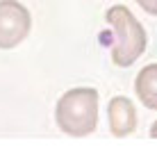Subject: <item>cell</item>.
<instances>
[{"instance_id":"277c9868","label":"cell","mask_w":157,"mask_h":157,"mask_svg":"<svg viewBox=\"0 0 157 157\" xmlns=\"http://www.w3.org/2000/svg\"><path fill=\"white\" fill-rule=\"evenodd\" d=\"M109 132L114 137H128L137 130V107L125 96H114L107 105Z\"/></svg>"},{"instance_id":"52a82bcc","label":"cell","mask_w":157,"mask_h":157,"mask_svg":"<svg viewBox=\"0 0 157 157\" xmlns=\"http://www.w3.org/2000/svg\"><path fill=\"white\" fill-rule=\"evenodd\" d=\"M150 137H153V139H157V121L153 123V125H150Z\"/></svg>"},{"instance_id":"5b68a950","label":"cell","mask_w":157,"mask_h":157,"mask_svg":"<svg viewBox=\"0 0 157 157\" xmlns=\"http://www.w3.org/2000/svg\"><path fill=\"white\" fill-rule=\"evenodd\" d=\"M134 91L146 109L157 112V64H148L134 80Z\"/></svg>"},{"instance_id":"6da1fadb","label":"cell","mask_w":157,"mask_h":157,"mask_svg":"<svg viewBox=\"0 0 157 157\" xmlns=\"http://www.w3.org/2000/svg\"><path fill=\"white\" fill-rule=\"evenodd\" d=\"M55 121L64 134L89 137L98 125V91L94 86H75L57 100Z\"/></svg>"},{"instance_id":"3957f363","label":"cell","mask_w":157,"mask_h":157,"mask_svg":"<svg viewBox=\"0 0 157 157\" xmlns=\"http://www.w3.org/2000/svg\"><path fill=\"white\" fill-rule=\"evenodd\" d=\"M32 16L18 0H0V50H12L28 39Z\"/></svg>"},{"instance_id":"8992f818","label":"cell","mask_w":157,"mask_h":157,"mask_svg":"<svg viewBox=\"0 0 157 157\" xmlns=\"http://www.w3.org/2000/svg\"><path fill=\"white\" fill-rule=\"evenodd\" d=\"M144 12H148L150 16H157V0H134Z\"/></svg>"},{"instance_id":"7a4b0ae2","label":"cell","mask_w":157,"mask_h":157,"mask_svg":"<svg viewBox=\"0 0 157 157\" xmlns=\"http://www.w3.org/2000/svg\"><path fill=\"white\" fill-rule=\"evenodd\" d=\"M105 21L112 25L116 34V41L112 46V62L121 68H128L144 55L148 36L144 25L134 18L125 5H114L105 12Z\"/></svg>"}]
</instances>
